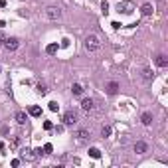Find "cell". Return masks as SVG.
I'll list each match as a JSON object with an SVG mask.
<instances>
[{"mask_svg": "<svg viewBox=\"0 0 168 168\" xmlns=\"http://www.w3.org/2000/svg\"><path fill=\"white\" fill-rule=\"evenodd\" d=\"M57 48H60L57 44H48V48H46V52H48V53H56V52H57Z\"/></svg>", "mask_w": 168, "mask_h": 168, "instance_id": "obj_21", "label": "cell"}, {"mask_svg": "<svg viewBox=\"0 0 168 168\" xmlns=\"http://www.w3.org/2000/svg\"><path fill=\"white\" fill-rule=\"evenodd\" d=\"M141 10H142V14H144V16H150V14H152V10H154V8H152V4H150V2H144V4H142V8H141Z\"/></svg>", "mask_w": 168, "mask_h": 168, "instance_id": "obj_14", "label": "cell"}, {"mask_svg": "<svg viewBox=\"0 0 168 168\" xmlns=\"http://www.w3.org/2000/svg\"><path fill=\"white\" fill-rule=\"evenodd\" d=\"M146 150H148V144H146L144 141H137L134 142V152L137 154H144Z\"/></svg>", "mask_w": 168, "mask_h": 168, "instance_id": "obj_9", "label": "cell"}, {"mask_svg": "<svg viewBox=\"0 0 168 168\" xmlns=\"http://www.w3.org/2000/svg\"><path fill=\"white\" fill-rule=\"evenodd\" d=\"M77 121H79L77 111H73V109L65 111V115H64V125H67V127H73V125H77Z\"/></svg>", "mask_w": 168, "mask_h": 168, "instance_id": "obj_2", "label": "cell"}, {"mask_svg": "<svg viewBox=\"0 0 168 168\" xmlns=\"http://www.w3.org/2000/svg\"><path fill=\"white\" fill-rule=\"evenodd\" d=\"M89 137L91 134H89V131H85V129H79V131L75 133V141H77L79 144H85V142L89 141Z\"/></svg>", "mask_w": 168, "mask_h": 168, "instance_id": "obj_7", "label": "cell"}, {"mask_svg": "<svg viewBox=\"0 0 168 168\" xmlns=\"http://www.w3.org/2000/svg\"><path fill=\"white\" fill-rule=\"evenodd\" d=\"M111 133H113V129L109 127V125H105L103 129H101V137L103 138H107V137H111Z\"/></svg>", "mask_w": 168, "mask_h": 168, "instance_id": "obj_17", "label": "cell"}, {"mask_svg": "<svg viewBox=\"0 0 168 168\" xmlns=\"http://www.w3.org/2000/svg\"><path fill=\"white\" fill-rule=\"evenodd\" d=\"M36 91H38L40 95H46V93H48V87H46L44 83H38V85H36Z\"/></svg>", "mask_w": 168, "mask_h": 168, "instance_id": "obj_20", "label": "cell"}, {"mask_svg": "<svg viewBox=\"0 0 168 168\" xmlns=\"http://www.w3.org/2000/svg\"><path fill=\"white\" fill-rule=\"evenodd\" d=\"M44 129H46V131H52V129H53V125L49 123V121H46V123H44Z\"/></svg>", "mask_w": 168, "mask_h": 168, "instance_id": "obj_25", "label": "cell"}, {"mask_svg": "<svg viewBox=\"0 0 168 168\" xmlns=\"http://www.w3.org/2000/svg\"><path fill=\"white\" fill-rule=\"evenodd\" d=\"M0 150H4V142L2 141H0Z\"/></svg>", "mask_w": 168, "mask_h": 168, "instance_id": "obj_30", "label": "cell"}, {"mask_svg": "<svg viewBox=\"0 0 168 168\" xmlns=\"http://www.w3.org/2000/svg\"><path fill=\"white\" fill-rule=\"evenodd\" d=\"M141 75H142V79H144V81H152V77H154L152 69H148V67H144V69L141 71Z\"/></svg>", "mask_w": 168, "mask_h": 168, "instance_id": "obj_12", "label": "cell"}, {"mask_svg": "<svg viewBox=\"0 0 168 168\" xmlns=\"http://www.w3.org/2000/svg\"><path fill=\"white\" fill-rule=\"evenodd\" d=\"M93 109H95V101L93 99H83L81 101V111L83 113L89 115V113H93Z\"/></svg>", "mask_w": 168, "mask_h": 168, "instance_id": "obj_8", "label": "cell"}, {"mask_svg": "<svg viewBox=\"0 0 168 168\" xmlns=\"http://www.w3.org/2000/svg\"><path fill=\"white\" fill-rule=\"evenodd\" d=\"M42 150H44V154H52V152H53V146L49 144V142H46V144H44V148H42Z\"/></svg>", "mask_w": 168, "mask_h": 168, "instance_id": "obj_22", "label": "cell"}, {"mask_svg": "<svg viewBox=\"0 0 168 168\" xmlns=\"http://www.w3.org/2000/svg\"><path fill=\"white\" fill-rule=\"evenodd\" d=\"M117 91H119V83H117V81H109L107 83V93L109 95H115Z\"/></svg>", "mask_w": 168, "mask_h": 168, "instance_id": "obj_10", "label": "cell"}, {"mask_svg": "<svg viewBox=\"0 0 168 168\" xmlns=\"http://www.w3.org/2000/svg\"><path fill=\"white\" fill-rule=\"evenodd\" d=\"M83 46H85V49L89 53H95V52L101 49V38L97 34H89V36L85 38V42H83Z\"/></svg>", "mask_w": 168, "mask_h": 168, "instance_id": "obj_1", "label": "cell"}, {"mask_svg": "<svg viewBox=\"0 0 168 168\" xmlns=\"http://www.w3.org/2000/svg\"><path fill=\"white\" fill-rule=\"evenodd\" d=\"M61 46H64V48H67V46H69V40H67V38H64V40H61Z\"/></svg>", "mask_w": 168, "mask_h": 168, "instance_id": "obj_26", "label": "cell"}, {"mask_svg": "<svg viewBox=\"0 0 168 168\" xmlns=\"http://www.w3.org/2000/svg\"><path fill=\"white\" fill-rule=\"evenodd\" d=\"M6 6V0H0V8H4Z\"/></svg>", "mask_w": 168, "mask_h": 168, "instance_id": "obj_29", "label": "cell"}, {"mask_svg": "<svg viewBox=\"0 0 168 168\" xmlns=\"http://www.w3.org/2000/svg\"><path fill=\"white\" fill-rule=\"evenodd\" d=\"M14 119H16V123H18V125H24L28 121V117H26V113H24V111H18L14 115Z\"/></svg>", "mask_w": 168, "mask_h": 168, "instance_id": "obj_13", "label": "cell"}, {"mask_svg": "<svg viewBox=\"0 0 168 168\" xmlns=\"http://www.w3.org/2000/svg\"><path fill=\"white\" fill-rule=\"evenodd\" d=\"M71 93L79 97V95H83V87L79 85V83H73V85H71Z\"/></svg>", "mask_w": 168, "mask_h": 168, "instance_id": "obj_16", "label": "cell"}, {"mask_svg": "<svg viewBox=\"0 0 168 168\" xmlns=\"http://www.w3.org/2000/svg\"><path fill=\"white\" fill-rule=\"evenodd\" d=\"M30 115L32 117H40L42 115V109L38 107V105H34V107H30Z\"/></svg>", "mask_w": 168, "mask_h": 168, "instance_id": "obj_19", "label": "cell"}, {"mask_svg": "<svg viewBox=\"0 0 168 168\" xmlns=\"http://www.w3.org/2000/svg\"><path fill=\"white\" fill-rule=\"evenodd\" d=\"M4 40H6V36H4V34L0 32V46H4Z\"/></svg>", "mask_w": 168, "mask_h": 168, "instance_id": "obj_27", "label": "cell"}, {"mask_svg": "<svg viewBox=\"0 0 168 168\" xmlns=\"http://www.w3.org/2000/svg\"><path fill=\"white\" fill-rule=\"evenodd\" d=\"M117 10L123 12V14H133L134 4L131 2V0H125V2H119V4H117Z\"/></svg>", "mask_w": 168, "mask_h": 168, "instance_id": "obj_4", "label": "cell"}, {"mask_svg": "<svg viewBox=\"0 0 168 168\" xmlns=\"http://www.w3.org/2000/svg\"><path fill=\"white\" fill-rule=\"evenodd\" d=\"M101 10H103V14H105V16L109 14V4L105 2V0H103V2H101Z\"/></svg>", "mask_w": 168, "mask_h": 168, "instance_id": "obj_24", "label": "cell"}, {"mask_svg": "<svg viewBox=\"0 0 168 168\" xmlns=\"http://www.w3.org/2000/svg\"><path fill=\"white\" fill-rule=\"evenodd\" d=\"M12 166H14V168L20 166V160H18V158H16V160H12Z\"/></svg>", "mask_w": 168, "mask_h": 168, "instance_id": "obj_28", "label": "cell"}, {"mask_svg": "<svg viewBox=\"0 0 168 168\" xmlns=\"http://www.w3.org/2000/svg\"><path fill=\"white\" fill-rule=\"evenodd\" d=\"M20 158L26 160V162H34L38 156H36V152H34L32 148H22V150H20Z\"/></svg>", "mask_w": 168, "mask_h": 168, "instance_id": "obj_6", "label": "cell"}, {"mask_svg": "<svg viewBox=\"0 0 168 168\" xmlns=\"http://www.w3.org/2000/svg\"><path fill=\"white\" fill-rule=\"evenodd\" d=\"M18 46H20L18 38H6V40H4V49H8V52H16Z\"/></svg>", "mask_w": 168, "mask_h": 168, "instance_id": "obj_5", "label": "cell"}, {"mask_svg": "<svg viewBox=\"0 0 168 168\" xmlns=\"http://www.w3.org/2000/svg\"><path fill=\"white\" fill-rule=\"evenodd\" d=\"M46 18L56 22V20L61 18V10H60L57 6H48V8H46Z\"/></svg>", "mask_w": 168, "mask_h": 168, "instance_id": "obj_3", "label": "cell"}, {"mask_svg": "<svg viewBox=\"0 0 168 168\" xmlns=\"http://www.w3.org/2000/svg\"><path fill=\"white\" fill-rule=\"evenodd\" d=\"M141 121H142V125H146V127H148L150 123H152V113H148V111H144L141 115Z\"/></svg>", "mask_w": 168, "mask_h": 168, "instance_id": "obj_11", "label": "cell"}, {"mask_svg": "<svg viewBox=\"0 0 168 168\" xmlns=\"http://www.w3.org/2000/svg\"><path fill=\"white\" fill-rule=\"evenodd\" d=\"M48 107H49V111H57V109H60V105H57L56 101H49V103H48Z\"/></svg>", "mask_w": 168, "mask_h": 168, "instance_id": "obj_23", "label": "cell"}, {"mask_svg": "<svg viewBox=\"0 0 168 168\" xmlns=\"http://www.w3.org/2000/svg\"><path fill=\"white\" fill-rule=\"evenodd\" d=\"M89 156L91 158H99L101 156V150L97 148V146H91V148H89Z\"/></svg>", "mask_w": 168, "mask_h": 168, "instance_id": "obj_18", "label": "cell"}, {"mask_svg": "<svg viewBox=\"0 0 168 168\" xmlns=\"http://www.w3.org/2000/svg\"><path fill=\"white\" fill-rule=\"evenodd\" d=\"M156 65L158 67H166L168 65V57L162 56V53H160V56H156Z\"/></svg>", "mask_w": 168, "mask_h": 168, "instance_id": "obj_15", "label": "cell"}]
</instances>
